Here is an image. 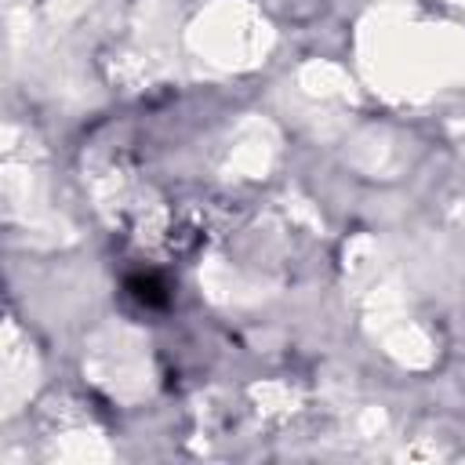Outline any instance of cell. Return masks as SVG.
Wrapping results in <instances>:
<instances>
[{
  "instance_id": "cell-1",
  "label": "cell",
  "mask_w": 465,
  "mask_h": 465,
  "mask_svg": "<svg viewBox=\"0 0 465 465\" xmlns=\"http://www.w3.org/2000/svg\"><path fill=\"white\" fill-rule=\"evenodd\" d=\"M127 294H131L134 302H142L145 309H156V305L167 302L163 283H160L156 276H134V280H127Z\"/></svg>"
}]
</instances>
